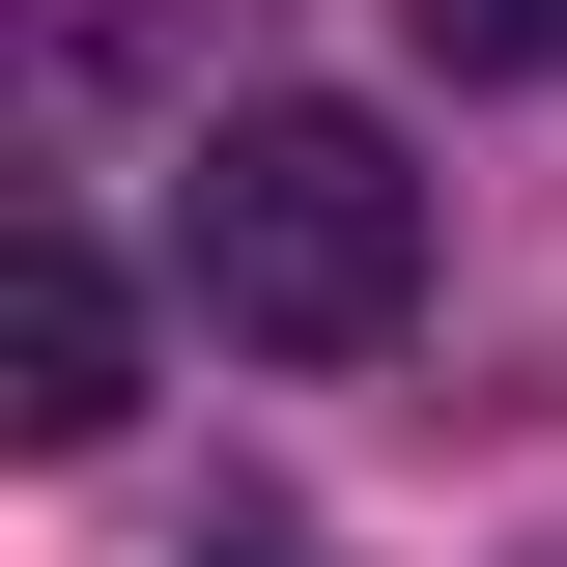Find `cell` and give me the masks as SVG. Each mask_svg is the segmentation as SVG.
I'll return each instance as SVG.
<instances>
[{
  "mask_svg": "<svg viewBox=\"0 0 567 567\" xmlns=\"http://www.w3.org/2000/svg\"><path fill=\"white\" fill-rule=\"evenodd\" d=\"M398 29H425L454 85H567V0H398Z\"/></svg>",
  "mask_w": 567,
  "mask_h": 567,
  "instance_id": "cell-3",
  "label": "cell"
},
{
  "mask_svg": "<svg viewBox=\"0 0 567 567\" xmlns=\"http://www.w3.org/2000/svg\"><path fill=\"white\" fill-rule=\"evenodd\" d=\"M0 425H29V454H114V425H142V284L85 256L58 199L0 227Z\"/></svg>",
  "mask_w": 567,
  "mask_h": 567,
  "instance_id": "cell-2",
  "label": "cell"
},
{
  "mask_svg": "<svg viewBox=\"0 0 567 567\" xmlns=\"http://www.w3.org/2000/svg\"><path fill=\"white\" fill-rule=\"evenodd\" d=\"M199 567H341V539H312V511H227V539H199Z\"/></svg>",
  "mask_w": 567,
  "mask_h": 567,
  "instance_id": "cell-4",
  "label": "cell"
},
{
  "mask_svg": "<svg viewBox=\"0 0 567 567\" xmlns=\"http://www.w3.org/2000/svg\"><path fill=\"white\" fill-rule=\"evenodd\" d=\"M171 284H199L256 369H369V341L425 312V171H398V114L227 85V114L171 142Z\"/></svg>",
  "mask_w": 567,
  "mask_h": 567,
  "instance_id": "cell-1",
  "label": "cell"
}]
</instances>
